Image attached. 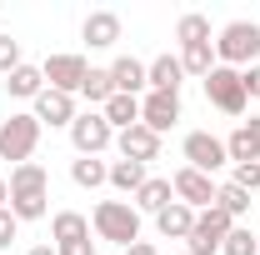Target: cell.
<instances>
[{"instance_id":"6da1fadb","label":"cell","mask_w":260,"mask_h":255,"mask_svg":"<svg viewBox=\"0 0 260 255\" xmlns=\"http://www.w3.org/2000/svg\"><path fill=\"white\" fill-rule=\"evenodd\" d=\"M45 200H50V175H45V165H15L10 170V215L15 220H40L45 215Z\"/></svg>"},{"instance_id":"7a4b0ae2","label":"cell","mask_w":260,"mask_h":255,"mask_svg":"<svg viewBox=\"0 0 260 255\" xmlns=\"http://www.w3.org/2000/svg\"><path fill=\"white\" fill-rule=\"evenodd\" d=\"M260 55V25L255 20H230L225 30H220V40H215V65H230V70H250Z\"/></svg>"},{"instance_id":"3957f363","label":"cell","mask_w":260,"mask_h":255,"mask_svg":"<svg viewBox=\"0 0 260 255\" xmlns=\"http://www.w3.org/2000/svg\"><path fill=\"white\" fill-rule=\"evenodd\" d=\"M95 235L100 240H115L120 250L140 240V210L130 200H100L95 205Z\"/></svg>"},{"instance_id":"277c9868","label":"cell","mask_w":260,"mask_h":255,"mask_svg":"<svg viewBox=\"0 0 260 255\" xmlns=\"http://www.w3.org/2000/svg\"><path fill=\"white\" fill-rule=\"evenodd\" d=\"M35 145H40V120H35V115H10V120H0V160L25 165V160L35 155Z\"/></svg>"},{"instance_id":"5b68a950","label":"cell","mask_w":260,"mask_h":255,"mask_svg":"<svg viewBox=\"0 0 260 255\" xmlns=\"http://www.w3.org/2000/svg\"><path fill=\"white\" fill-rule=\"evenodd\" d=\"M205 100L215 105V110H225V115H245V80H240V70H230V65H215L210 75H205Z\"/></svg>"},{"instance_id":"8992f818","label":"cell","mask_w":260,"mask_h":255,"mask_svg":"<svg viewBox=\"0 0 260 255\" xmlns=\"http://www.w3.org/2000/svg\"><path fill=\"white\" fill-rule=\"evenodd\" d=\"M235 230V220H230L220 205H210V210H200L195 215V230L190 240H185V255H215L220 245H225V235Z\"/></svg>"},{"instance_id":"52a82bcc","label":"cell","mask_w":260,"mask_h":255,"mask_svg":"<svg viewBox=\"0 0 260 255\" xmlns=\"http://www.w3.org/2000/svg\"><path fill=\"white\" fill-rule=\"evenodd\" d=\"M70 140H75L80 155H100V150L115 145V130H110V120H105L100 110H85V115L70 120Z\"/></svg>"},{"instance_id":"ba28073f","label":"cell","mask_w":260,"mask_h":255,"mask_svg":"<svg viewBox=\"0 0 260 255\" xmlns=\"http://www.w3.org/2000/svg\"><path fill=\"white\" fill-rule=\"evenodd\" d=\"M40 75H45L50 90H60V95H80L90 65H85V55H50V60L40 65Z\"/></svg>"},{"instance_id":"9c48e42d","label":"cell","mask_w":260,"mask_h":255,"mask_svg":"<svg viewBox=\"0 0 260 255\" xmlns=\"http://www.w3.org/2000/svg\"><path fill=\"white\" fill-rule=\"evenodd\" d=\"M170 185H175V200H180V205H190L195 215H200V210H210V205H215V190H220L210 175H200V170H190V165H180V170L170 175Z\"/></svg>"},{"instance_id":"30bf717a","label":"cell","mask_w":260,"mask_h":255,"mask_svg":"<svg viewBox=\"0 0 260 255\" xmlns=\"http://www.w3.org/2000/svg\"><path fill=\"white\" fill-rule=\"evenodd\" d=\"M225 160H230V155H225V140H215L210 130H190V135H185V165H190V170L215 175Z\"/></svg>"},{"instance_id":"8fae6325","label":"cell","mask_w":260,"mask_h":255,"mask_svg":"<svg viewBox=\"0 0 260 255\" xmlns=\"http://www.w3.org/2000/svg\"><path fill=\"white\" fill-rule=\"evenodd\" d=\"M115 145H120V160H135V165H150V160H160V135L150 125H130L115 135Z\"/></svg>"},{"instance_id":"7c38bea8","label":"cell","mask_w":260,"mask_h":255,"mask_svg":"<svg viewBox=\"0 0 260 255\" xmlns=\"http://www.w3.org/2000/svg\"><path fill=\"white\" fill-rule=\"evenodd\" d=\"M180 120V95H165V90H150V95L140 100V125H150L155 135H165V130Z\"/></svg>"},{"instance_id":"4fadbf2b","label":"cell","mask_w":260,"mask_h":255,"mask_svg":"<svg viewBox=\"0 0 260 255\" xmlns=\"http://www.w3.org/2000/svg\"><path fill=\"white\" fill-rule=\"evenodd\" d=\"M30 115L40 120V125L55 130V125H70L80 110H75V95H60V90H50V85H45V90L35 95V110H30Z\"/></svg>"},{"instance_id":"5bb4252c","label":"cell","mask_w":260,"mask_h":255,"mask_svg":"<svg viewBox=\"0 0 260 255\" xmlns=\"http://www.w3.org/2000/svg\"><path fill=\"white\" fill-rule=\"evenodd\" d=\"M225 155H230V165H250V160H260V115H250V120L235 125V135L225 140Z\"/></svg>"},{"instance_id":"9a60e30c","label":"cell","mask_w":260,"mask_h":255,"mask_svg":"<svg viewBox=\"0 0 260 255\" xmlns=\"http://www.w3.org/2000/svg\"><path fill=\"white\" fill-rule=\"evenodd\" d=\"M110 80H115V95H135L140 100V90L150 85V65L135 60V55H120V60L110 65Z\"/></svg>"},{"instance_id":"2e32d148","label":"cell","mask_w":260,"mask_h":255,"mask_svg":"<svg viewBox=\"0 0 260 255\" xmlns=\"http://www.w3.org/2000/svg\"><path fill=\"white\" fill-rule=\"evenodd\" d=\"M80 35H85V45L110 50V45L120 40V15H115V10H90V15H85V25H80Z\"/></svg>"},{"instance_id":"e0dca14e","label":"cell","mask_w":260,"mask_h":255,"mask_svg":"<svg viewBox=\"0 0 260 255\" xmlns=\"http://www.w3.org/2000/svg\"><path fill=\"white\" fill-rule=\"evenodd\" d=\"M155 230H160L165 240H190V230H195V210H190V205H180V200H170L160 215H155Z\"/></svg>"},{"instance_id":"ac0fdd59","label":"cell","mask_w":260,"mask_h":255,"mask_svg":"<svg viewBox=\"0 0 260 255\" xmlns=\"http://www.w3.org/2000/svg\"><path fill=\"white\" fill-rule=\"evenodd\" d=\"M180 80H185V65H180V55H155V60H150V90L180 95Z\"/></svg>"},{"instance_id":"d6986e66","label":"cell","mask_w":260,"mask_h":255,"mask_svg":"<svg viewBox=\"0 0 260 255\" xmlns=\"http://www.w3.org/2000/svg\"><path fill=\"white\" fill-rule=\"evenodd\" d=\"M170 200H175V185H170L165 175H150V180L135 190V210H150V215H160Z\"/></svg>"},{"instance_id":"ffe728a7","label":"cell","mask_w":260,"mask_h":255,"mask_svg":"<svg viewBox=\"0 0 260 255\" xmlns=\"http://www.w3.org/2000/svg\"><path fill=\"white\" fill-rule=\"evenodd\" d=\"M70 180L80 185V190H100V185H110V165L100 155H80L75 165H70Z\"/></svg>"},{"instance_id":"44dd1931","label":"cell","mask_w":260,"mask_h":255,"mask_svg":"<svg viewBox=\"0 0 260 255\" xmlns=\"http://www.w3.org/2000/svg\"><path fill=\"white\" fill-rule=\"evenodd\" d=\"M50 230H55V245H75V240H90V220H85L80 210H55Z\"/></svg>"},{"instance_id":"7402d4cb","label":"cell","mask_w":260,"mask_h":255,"mask_svg":"<svg viewBox=\"0 0 260 255\" xmlns=\"http://www.w3.org/2000/svg\"><path fill=\"white\" fill-rule=\"evenodd\" d=\"M100 115L110 120V130H130V125H140V100L135 95H110L100 105Z\"/></svg>"},{"instance_id":"603a6c76","label":"cell","mask_w":260,"mask_h":255,"mask_svg":"<svg viewBox=\"0 0 260 255\" xmlns=\"http://www.w3.org/2000/svg\"><path fill=\"white\" fill-rule=\"evenodd\" d=\"M5 90L15 100H35L40 90H45V75H40V65H20V70H10L5 75Z\"/></svg>"},{"instance_id":"cb8c5ba5","label":"cell","mask_w":260,"mask_h":255,"mask_svg":"<svg viewBox=\"0 0 260 255\" xmlns=\"http://www.w3.org/2000/svg\"><path fill=\"white\" fill-rule=\"evenodd\" d=\"M180 65H185V75H210L215 70V40H200V45H180Z\"/></svg>"},{"instance_id":"d4e9b609","label":"cell","mask_w":260,"mask_h":255,"mask_svg":"<svg viewBox=\"0 0 260 255\" xmlns=\"http://www.w3.org/2000/svg\"><path fill=\"white\" fill-rule=\"evenodd\" d=\"M145 180H150V175H145V165H135V160H115V165H110V185L125 190V195H135Z\"/></svg>"},{"instance_id":"484cf974","label":"cell","mask_w":260,"mask_h":255,"mask_svg":"<svg viewBox=\"0 0 260 255\" xmlns=\"http://www.w3.org/2000/svg\"><path fill=\"white\" fill-rule=\"evenodd\" d=\"M80 95L90 100V105H105V100L115 95V80H110V70H95V65H90V75H85Z\"/></svg>"},{"instance_id":"4316f807","label":"cell","mask_w":260,"mask_h":255,"mask_svg":"<svg viewBox=\"0 0 260 255\" xmlns=\"http://www.w3.org/2000/svg\"><path fill=\"white\" fill-rule=\"evenodd\" d=\"M175 40H180V45H200V40H210V20H205V15H180V20H175Z\"/></svg>"},{"instance_id":"83f0119b","label":"cell","mask_w":260,"mask_h":255,"mask_svg":"<svg viewBox=\"0 0 260 255\" xmlns=\"http://www.w3.org/2000/svg\"><path fill=\"white\" fill-rule=\"evenodd\" d=\"M215 205H220V210H225L230 220L240 225V215H245V210H250V195L240 190V185H230V180H225V185H220V190H215Z\"/></svg>"},{"instance_id":"f1b7e54d","label":"cell","mask_w":260,"mask_h":255,"mask_svg":"<svg viewBox=\"0 0 260 255\" xmlns=\"http://www.w3.org/2000/svg\"><path fill=\"white\" fill-rule=\"evenodd\" d=\"M220 255H260V235H250L245 225H235L225 235V245H220Z\"/></svg>"},{"instance_id":"f546056e","label":"cell","mask_w":260,"mask_h":255,"mask_svg":"<svg viewBox=\"0 0 260 255\" xmlns=\"http://www.w3.org/2000/svg\"><path fill=\"white\" fill-rule=\"evenodd\" d=\"M230 185H240L245 195H255V190H260V160H250V165H235V170H230Z\"/></svg>"},{"instance_id":"4dcf8cb0","label":"cell","mask_w":260,"mask_h":255,"mask_svg":"<svg viewBox=\"0 0 260 255\" xmlns=\"http://www.w3.org/2000/svg\"><path fill=\"white\" fill-rule=\"evenodd\" d=\"M20 40H10V35L0 30V75H10V70H20Z\"/></svg>"},{"instance_id":"1f68e13d","label":"cell","mask_w":260,"mask_h":255,"mask_svg":"<svg viewBox=\"0 0 260 255\" xmlns=\"http://www.w3.org/2000/svg\"><path fill=\"white\" fill-rule=\"evenodd\" d=\"M15 235H20V220H15V215H10V205H5V210H0V250H10V240H15Z\"/></svg>"},{"instance_id":"d6a6232c","label":"cell","mask_w":260,"mask_h":255,"mask_svg":"<svg viewBox=\"0 0 260 255\" xmlns=\"http://www.w3.org/2000/svg\"><path fill=\"white\" fill-rule=\"evenodd\" d=\"M240 80H245V95H255V100H260V65L240 70Z\"/></svg>"},{"instance_id":"836d02e7","label":"cell","mask_w":260,"mask_h":255,"mask_svg":"<svg viewBox=\"0 0 260 255\" xmlns=\"http://www.w3.org/2000/svg\"><path fill=\"white\" fill-rule=\"evenodd\" d=\"M125 255H160V250H155L150 240H135V245H125Z\"/></svg>"},{"instance_id":"e575fe53","label":"cell","mask_w":260,"mask_h":255,"mask_svg":"<svg viewBox=\"0 0 260 255\" xmlns=\"http://www.w3.org/2000/svg\"><path fill=\"white\" fill-rule=\"evenodd\" d=\"M10 205V180H0V210Z\"/></svg>"},{"instance_id":"d590c367","label":"cell","mask_w":260,"mask_h":255,"mask_svg":"<svg viewBox=\"0 0 260 255\" xmlns=\"http://www.w3.org/2000/svg\"><path fill=\"white\" fill-rule=\"evenodd\" d=\"M25 255H55V245H35V250H25Z\"/></svg>"},{"instance_id":"8d00e7d4","label":"cell","mask_w":260,"mask_h":255,"mask_svg":"<svg viewBox=\"0 0 260 255\" xmlns=\"http://www.w3.org/2000/svg\"><path fill=\"white\" fill-rule=\"evenodd\" d=\"M0 25H5V15H0Z\"/></svg>"}]
</instances>
